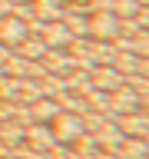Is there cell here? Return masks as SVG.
<instances>
[{"label":"cell","mask_w":149,"mask_h":159,"mask_svg":"<svg viewBox=\"0 0 149 159\" xmlns=\"http://www.w3.org/2000/svg\"><path fill=\"white\" fill-rule=\"evenodd\" d=\"M30 3H33V17L43 23H53L63 17V0H30Z\"/></svg>","instance_id":"9c48e42d"},{"label":"cell","mask_w":149,"mask_h":159,"mask_svg":"<svg viewBox=\"0 0 149 159\" xmlns=\"http://www.w3.org/2000/svg\"><path fill=\"white\" fill-rule=\"evenodd\" d=\"M50 123H53V136H56V143H63V146H73V143L86 133V129H83L79 113H63V109H60Z\"/></svg>","instance_id":"6da1fadb"},{"label":"cell","mask_w":149,"mask_h":159,"mask_svg":"<svg viewBox=\"0 0 149 159\" xmlns=\"http://www.w3.org/2000/svg\"><path fill=\"white\" fill-rule=\"evenodd\" d=\"M89 86L103 89V93H113V89L123 86V73L116 66H93L89 70Z\"/></svg>","instance_id":"277c9868"},{"label":"cell","mask_w":149,"mask_h":159,"mask_svg":"<svg viewBox=\"0 0 149 159\" xmlns=\"http://www.w3.org/2000/svg\"><path fill=\"white\" fill-rule=\"evenodd\" d=\"M30 33H27V23H23V20H17V17H0V43H3V47H17V43H23V40H27Z\"/></svg>","instance_id":"3957f363"},{"label":"cell","mask_w":149,"mask_h":159,"mask_svg":"<svg viewBox=\"0 0 149 159\" xmlns=\"http://www.w3.org/2000/svg\"><path fill=\"white\" fill-rule=\"evenodd\" d=\"M40 40H43L47 47H53V50H66V43L73 40V33L63 27V20H53V23H47V27H43Z\"/></svg>","instance_id":"52a82bcc"},{"label":"cell","mask_w":149,"mask_h":159,"mask_svg":"<svg viewBox=\"0 0 149 159\" xmlns=\"http://www.w3.org/2000/svg\"><path fill=\"white\" fill-rule=\"evenodd\" d=\"M10 3H27V0H10Z\"/></svg>","instance_id":"8fae6325"},{"label":"cell","mask_w":149,"mask_h":159,"mask_svg":"<svg viewBox=\"0 0 149 159\" xmlns=\"http://www.w3.org/2000/svg\"><path fill=\"white\" fill-rule=\"evenodd\" d=\"M27 106H30L33 123H50V119L60 113V106H56V99H53V96H37L33 103H27Z\"/></svg>","instance_id":"ba28073f"},{"label":"cell","mask_w":149,"mask_h":159,"mask_svg":"<svg viewBox=\"0 0 149 159\" xmlns=\"http://www.w3.org/2000/svg\"><path fill=\"white\" fill-rule=\"evenodd\" d=\"M119 37V17L109 13V10H96L93 20H89V40H113Z\"/></svg>","instance_id":"7a4b0ae2"},{"label":"cell","mask_w":149,"mask_h":159,"mask_svg":"<svg viewBox=\"0 0 149 159\" xmlns=\"http://www.w3.org/2000/svg\"><path fill=\"white\" fill-rule=\"evenodd\" d=\"M23 139H27L33 149H43V152H50V149L56 146V136H53V129H50L47 123H30V126H23Z\"/></svg>","instance_id":"5b68a950"},{"label":"cell","mask_w":149,"mask_h":159,"mask_svg":"<svg viewBox=\"0 0 149 159\" xmlns=\"http://www.w3.org/2000/svg\"><path fill=\"white\" fill-rule=\"evenodd\" d=\"M113 123H116L126 136H146V109H136V113H123V116H113Z\"/></svg>","instance_id":"8992f818"},{"label":"cell","mask_w":149,"mask_h":159,"mask_svg":"<svg viewBox=\"0 0 149 159\" xmlns=\"http://www.w3.org/2000/svg\"><path fill=\"white\" fill-rule=\"evenodd\" d=\"M113 66L126 76V73H146V57H136V53H119L116 50V57H113Z\"/></svg>","instance_id":"30bf717a"}]
</instances>
